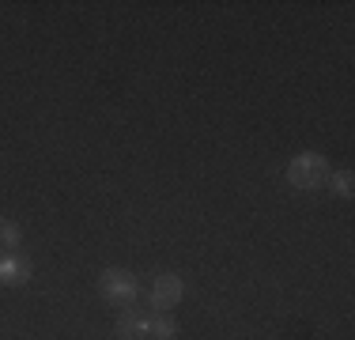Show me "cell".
<instances>
[{
  "label": "cell",
  "instance_id": "6da1fadb",
  "mask_svg": "<svg viewBox=\"0 0 355 340\" xmlns=\"http://www.w3.org/2000/svg\"><path fill=\"white\" fill-rule=\"evenodd\" d=\"M287 178H291V185H299V189H318L329 178V167L321 155H299L291 163V170H287Z\"/></svg>",
  "mask_w": 355,
  "mask_h": 340
},
{
  "label": "cell",
  "instance_id": "7a4b0ae2",
  "mask_svg": "<svg viewBox=\"0 0 355 340\" xmlns=\"http://www.w3.org/2000/svg\"><path fill=\"white\" fill-rule=\"evenodd\" d=\"M103 291L110 295L114 303H132L137 299V280L129 276V272H121V269H110L106 276H103Z\"/></svg>",
  "mask_w": 355,
  "mask_h": 340
},
{
  "label": "cell",
  "instance_id": "3957f363",
  "mask_svg": "<svg viewBox=\"0 0 355 340\" xmlns=\"http://www.w3.org/2000/svg\"><path fill=\"white\" fill-rule=\"evenodd\" d=\"M178 299H182V280L178 276H163L151 287V306H155V310H171Z\"/></svg>",
  "mask_w": 355,
  "mask_h": 340
},
{
  "label": "cell",
  "instance_id": "277c9868",
  "mask_svg": "<svg viewBox=\"0 0 355 340\" xmlns=\"http://www.w3.org/2000/svg\"><path fill=\"white\" fill-rule=\"evenodd\" d=\"M117 337L121 340H137V337H151V318L140 310H129L121 321H117Z\"/></svg>",
  "mask_w": 355,
  "mask_h": 340
},
{
  "label": "cell",
  "instance_id": "5b68a950",
  "mask_svg": "<svg viewBox=\"0 0 355 340\" xmlns=\"http://www.w3.org/2000/svg\"><path fill=\"white\" fill-rule=\"evenodd\" d=\"M27 265H23V261H12V257H4L0 261V280H4V284H19L23 276H27Z\"/></svg>",
  "mask_w": 355,
  "mask_h": 340
},
{
  "label": "cell",
  "instance_id": "8992f818",
  "mask_svg": "<svg viewBox=\"0 0 355 340\" xmlns=\"http://www.w3.org/2000/svg\"><path fill=\"white\" fill-rule=\"evenodd\" d=\"M15 242H19V227L0 219V250H15Z\"/></svg>",
  "mask_w": 355,
  "mask_h": 340
},
{
  "label": "cell",
  "instance_id": "52a82bcc",
  "mask_svg": "<svg viewBox=\"0 0 355 340\" xmlns=\"http://www.w3.org/2000/svg\"><path fill=\"white\" fill-rule=\"evenodd\" d=\"M151 337H174V321L171 318H151Z\"/></svg>",
  "mask_w": 355,
  "mask_h": 340
},
{
  "label": "cell",
  "instance_id": "ba28073f",
  "mask_svg": "<svg viewBox=\"0 0 355 340\" xmlns=\"http://www.w3.org/2000/svg\"><path fill=\"white\" fill-rule=\"evenodd\" d=\"M336 193H340V197H348V193H352V174H348V170L336 174Z\"/></svg>",
  "mask_w": 355,
  "mask_h": 340
}]
</instances>
